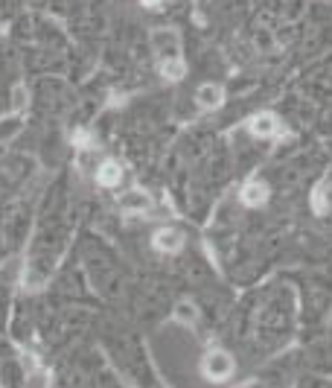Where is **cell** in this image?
<instances>
[{
  "label": "cell",
  "mask_w": 332,
  "mask_h": 388,
  "mask_svg": "<svg viewBox=\"0 0 332 388\" xmlns=\"http://www.w3.org/2000/svg\"><path fill=\"white\" fill-rule=\"evenodd\" d=\"M155 53H157V62H160V73L166 79L178 82L184 76V59H181V50H178V36L173 29H157L155 32Z\"/></svg>",
  "instance_id": "1"
},
{
  "label": "cell",
  "mask_w": 332,
  "mask_h": 388,
  "mask_svg": "<svg viewBox=\"0 0 332 388\" xmlns=\"http://www.w3.org/2000/svg\"><path fill=\"white\" fill-rule=\"evenodd\" d=\"M233 368H236V362H233V356L227 350H210L207 356H204V362H201L204 376L213 380V383L227 380V376L233 374Z\"/></svg>",
  "instance_id": "2"
},
{
  "label": "cell",
  "mask_w": 332,
  "mask_h": 388,
  "mask_svg": "<svg viewBox=\"0 0 332 388\" xmlns=\"http://www.w3.org/2000/svg\"><path fill=\"white\" fill-rule=\"evenodd\" d=\"M248 129H251V134H254V138H274L280 125H277V117H274V114L262 111V114H257V117H251Z\"/></svg>",
  "instance_id": "3"
},
{
  "label": "cell",
  "mask_w": 332,
  "mask_h": 388,
  "mask_svg": "<svg viewBox=\"0 0 332 388\" xmlns=\"http://www.w3.org/2000/svg\"><path fill=\"white\" fill-rule=\"evenodd\" d=\"M184 245V234L175 231V228H164V231L155 234V248L157 251H166V254H175Z\"/></svg>",
  "instance_id": "4"
},
{
  "label": "cell",
  "mask_w": 332,
  "mask_h": 388,
  "mask_svg": "<svg viewBox=\"0 0 332 388\" xmlns=\"http://www.w3.org/2000/svg\"><path fill=\"white\" fill-rule=\"evenodd\" d=\"M196 99H199V106L207 108V111L210 108H219L222 102H225V90H222V85H201Z\"/></svg>",
  "instance_id": "5"
},
{
  "label": "cell",
  "mask_w": 332,
  "mask_h": 388,
  "mask_svg": "<svg viewBox=\"0 0 332 388\" xmlns=\"http://www.w3.org/2000/svg\"><path fill=\"white\" fill-rule=\"evenodd\" d=\"M242 202L248 208H259V204L268 202V187L262 181H251V184L242 187Z\"/></svg>",
  "instance_id": "6"
},
{
  "label": "cell",
  "mask_w": 332,
  "mask_h": 388,
  "mask_svg": "<svg viewBox=\"0 0 332 388\" xmlns=\"http://www.w3.org/2000/svg\"><path fill=\"white\" fill-rule=\"evenodd\" d=\"M120 178H123V169H120L117 161H105V164L97 169V181H99L102 187H117Z\"/></svg>",
  "instance_id": "7"
},
{
  "label": "cell",
  "mask_w": 332,
  "mask_h": 388,
  "mask_svg": "<svg viewBox=\"0 0 332 388\" xmlns=\"http://www.w3.org/2000/svg\"><path fill=\"white\" fill-rule=\"evenodd\" d=\"M120 204L125 210H146L149 208V196L143 190H129V193H123L120 196Z\"/></svg>",
  "instance_id": "8"
},
{
  "label": "cell",
  "mask_w": 332,
  "mask_h": 388,
  "mask_svg": "<svg viewBox=\"0 0 332 388\" xmlns=\"http://www.w3.org/2000/svg\"><path fill=\"white\" fill-rule=\"evenodd\" d=\"M312 204H315V210L318 213H332V184H320L315 190V196H312Z\"/></svg>",
  "instance_id": "9"
},
{
  "label": "cell",
  "mask_w": 332,
  "mask_h": 388,
  "mask_svg": "<svg viewBox=\"0 0 332 388\" xmlns=\"http://www.w3.org/2000/svg\"><path fill=\"white\" fill-rule=\"evenodd\" d=\"M27 388H47V376H44V374H32L27 380Z\"/></svg>",
  "instance_id": "10"
},
{
  "label": "cell",
  "mask_w": 332,
  "mask_h": 388,
  "mask_svg": "<svg viewBox=\"0 0 332 388\" xmlns=\"http://www.w3.org/2000/svg\"><path fill=\"white\" fill-rule=\"evenodd\" d=\"M178 315L184 318V322H192V318H196V310H192V306H187V304H181V306H178Z\"/></svg>",
  "instance_id": "11"
},
{
  "label": "cell",
  "mask_w": 332,
  "mask_h": 388,
  "mask_svg": "<svg viewBox=\"0 0 332 388\" xmlns=\"http://www.w3.org/2000/svg\"><path fill=\"white\" fill-rule=\"evenodd\" d=\"M146 6H160V0H143Z\"/></svg>",
  "instance_id": "12"
}]
</instances>
